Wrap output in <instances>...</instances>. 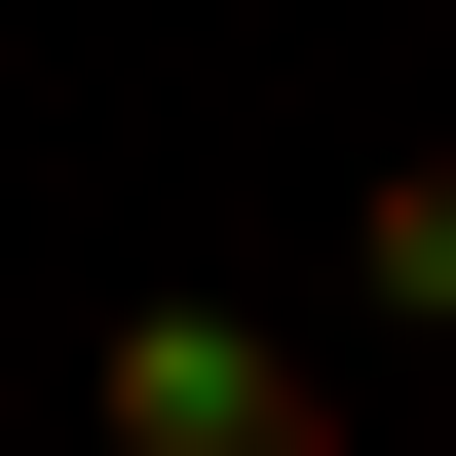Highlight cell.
Listing matches in <instances>:
<instances>
[{
    "instance_id": "obj_1",
    "label": "cell",
    "mask_w": 456,
    "mask_h": 456,
    "mask_svg": "<svg viewBox=\"0 0 456 456\" xmlns=\"http://www.w3.org/2000/svg\"><path fill=\"white\" fill-rule=\"evenodd\" d=\"M77 419H114V456H342V380H305L266 305H114V380H77Z\"/></svg>"
},
{
    "instance_id": "obj_2",
    "label": "cell",
    "mask_w": 456,
    "mask_h": 456,
    "mask_svg": "<svg viewBox=\"0 0 456 456\" xmlns=\"http://www.w3.org/2000/svg\"><path fill=\"white\" fill-rule=\"evenodd\" d=\"M342 305H419V342H456V152H380V191H342Z\"/></svg>"
}]
</instances>
